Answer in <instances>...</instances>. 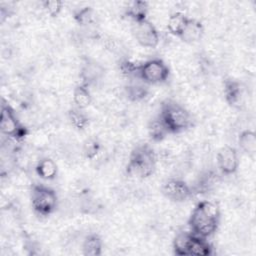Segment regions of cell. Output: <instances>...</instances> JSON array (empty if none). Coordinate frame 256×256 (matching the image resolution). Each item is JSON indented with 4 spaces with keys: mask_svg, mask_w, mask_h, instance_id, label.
Here are the masks:
<instances>
[{
    "mask_svg": "<svg viewBox=\"0 0 256 256\" xmlns=\"http://www.w3.org/2000/svg\"><path fill=\"white\" fill-rule=\"evenodd\" d=\"M219 223V206L217 203L208 200L197 203L188 219V226L191 233L206 239L217 231Z\"/></svg>",
    "mask_w": 256,
    "mask_h": 256,
    "instance_id": "6da1fadb",
    "label": "cell"
},
{
    "mask_svg": "<svg viewBox=\"0 0 256 256\" xmlns=\"http://www.w3.org/2000/svg\"><path fill=\"white\" fill-rule=\"evenodd\" d=\"M156 162V153L149 144L137 145L129 156L126 173L131 177L148 178L154 173Z\"/></svg>",
    "mask_w": 256,
    "mask_h": 256,
    "instance_id": "7a4b0ae2",
    "label": "cell"
},
{
    "mask_svg": "<svg viewBox=\"0 0 256 256\" xmlns=\"http://www.w3.org/2000/svg\"><path fill=\"white\" fill-rule=\"evenodd\" d=\"M170 134L181 133L192 126L191 113L178 102L168 99L165 100L158 115Z\"/></svg>",
    "mask_w": 256,
    "mask_h": 256,
    "instance_id": "3957f363",
    "label": "cell"
},
{
    "mask_svg": "<svg viewBox=\"0 0 256 256\" xmlns=\"http://www.w3.org/2000/svg\"><path fill=\"white\" fill-rule=\"evenodd\" d=\"M170 69L160 58L148 59L137 65L135 79H139L147 85H158L167 81Z\"/></svg>",
    "mask_w": 256,
    "mask_h": 256,
    "instance_id": "277c9868",
    "label": "cell"
},
{
    "mask_svg": "<svg viewBox=\"0 0 256 256\" xmlns=\"http://www.w3.org/2000/svg\"><path fill=\"white\" fill-rule=\"evenodd\" d=\"M30 201L33 210L40 216L52 214L58 206V196L55 190L42 184L31 186Z\"/></svg>",
    "mask_w": 256,
    "mask_h": 256,
    "instance_id": "5b68a950",
    "label": "cell"
},
{
    "mask_svg": "<svg viewBox=\"0 0 256 256\" xmlns=\"http://www.w3.org/2000/svg\"><path fill=\"white\" fill-rule=\"evenodd\" d=\"M0 130L3 135L17 141L24 139L28 134L27 128L19 121L14 109L5 102L1 105Z\"/></svg>",
    "mask_w": 256,
    "mask_h": 256,
    "instance_id": "8992f818",
    "label": "cell"
},
{
    "mask_svg": "<svg viewBox=\"0 0 256 256\" xmlns=\"http://www.w3.org/2000/svg\"><path fill=\"white\" fill-rule=\"evenodd\" d=\"M132 32L136 41L142 47L156 48L159 44V32L148 19L133 23Z\"/></svg>",
    "mask_w": 256,
    "mask_h": 256,
    "instance_id": "52a82bcc",
    "label": "cell"
},
{
    "mask_svg": "<svg viewBox=\"0 0 256 256\" xmlns=\"http://www.w3.org/2000/svg\"><path fill=\"white\" fill-rule=\"evenodd\" d=\"M161 192L165 198L173 202H184L192 195V187L179 178H169L162 184Z\"/></svg>",
    "mask_w": 256,
    "mask_h": 256,
    "instance_id": "ba28073f",
    "label": "cell"
},
{
    "mask_svg": "<svg viewBox=\"0 0 256 256\" xmlns=\"http://www.w3.org/2000/svg\"><path fill=\"white\" fill-rule=\"evenodd\" d=\"M217 167L226 176L233 175L239 168V155L237 149L230 145L223 146L217 153Z\"/></svg>",
    "mask_w": 256,
    "mask_h": 256,
    "instance_id": "9c48e42d",
    "label": "cell"
},
{
    "mask_svg": "<svg viewBox=\"0 0 256 256\" xmlns=\"http://www.w3.org/2000/svg\"><path fill=\"white\" fill-rule=\"evenodd\" d=\"M224 98L228 105L233 108H240L244 104V90L239 81L226 79L223 83Z\"/></svg>",
    "mask_w": 256,
    "mask_h": 256,
    "instance_id": "30bf717a",
    "label": "cell"
},
{
    "mask_svg": "<svg viewBox=\"0 0 256 256\" xmlns=\"http://www.w3.org/2000/svg\"><path fill=\"white\" fill-rule=\"evenodd\" d=\"M104 69L100 64L87 61L80 71V83L87 87H90L92 84L96 83L102 77Z\"/></svg>",
    "mask_w": 256,
    "mask_h": 256,
    "instance_id": "8fae6325",
    "label": "cell"
},
{
    "mask_svg": "<svg viewBox=\"0 0 256 256\" xmlns=\"http://www.w3.org/2000/svg\"><path fill=\"white\" fill-rule=\"evenodd\" d=\"M148 9L149 7L146 1H130L125 7V15L132 21V23L140 22L147 19Z\"/></svg>",
    "mask_w": 256,
    "mask_h": 256,
    "instance_id": "7c38bea8",
    "label": "cell"
},
{
    "mask_svg": "<svg viewBox=\"0 0 256 256\" xmlns=\"http://www.w3.org/2000/svg\"><path fill=\"white\" fill-rule=\"evenodd\" d=\"M35 172L41 179L50 181L56 178L58 174V166L52 158L44 157L37 162Z\"/></svg>",
    "mask_w": 256,
    "mask_h": 256,
    "instance_id": "4fadbf2b",
    "label": "cell"
},
{
    "mask_svg": "<svg viewBox=\"0 0 256 256\" xmlns=\"http://www.w3.org/2000/svg\"><path fill=\"white\" fill-rule=\"evenodd\" d=\"M204 33V27L203 24L194 18H189L187 25L180 36V39H182L186 43H194L199 41Z\"/></svg>",
    "mask_w": 256,
    "mask_h": 256,
    "instance_id": "5bb4252c",
    "label": "cell"
},
{
    "mask_svg": "<svg viewBox=\"0 0 256 256\" xmlns=\"http://www.w3.org/2000/svg\"><path fill=\"white\" fill-rule=\"evenodd\" d=\"M212 252L213 247L208 242V239L196 236L192 233L188 246V256H209Z\"/></svg>",
    "mask_w": 256,
    "mask_h": 256,
    "instance_id": "9a60e30c",
    "label": "cell"
},
{
    "mask_svg": "<svg viewBox=\"0 0 256 256\" xmlns=\"http://www.w3.org/2000/svg\"><path fill=\"white\" fill-rule=\"evenodd\" d=\"M147 133L151 141L162 142L170 133L159 116L152 118L147 125Z\"/></svg>",
    "mask_w": 256,
    "mask_h": 256,
    "instance_id": "2e32d148",
    "label": "cell"
},
{
    "mask_svg": "<svg viewBox=\"0 0 256 256\" xmlns=\"http://www.w3.org/2000/svg\"><path fill=\"white\" fill-rule=\"evenodd\" d=\"M103 241L96 233L88 234L82 243V253L85 256H99L102 254Z\"/></svg>",
    "mask_w": 256,
    "mask_h": 256,
    "instance_id": "e0dca14e",
    "label": "cell"
},
{
    "mask_svg": "<svg viewBox=\"0 0 256 256\" xmlns=\"http://www.w3.org/2000/svg\"><path fill=\"white\" fill-rule=\"evenodd\" d=\"M189 20V17H187L185 14H183L182 12H173L172 14H170V16L168 17L167 20V30L168 32L175 36V37H179L182 35L187 22Z\"/></svg>",
    "mask_w": 256,
    "mask_h": 256,
    "instance_id": "ac0fdd59",
    "label": "cell"
},
{
    "mask_svg": "<svg viewBox=\"0 0 256 256\" xmlns=\"http://www.w3.org/2000/svg\"><path fill=\"white\" fill-rule=\"evenodd\" d=\"M125 93L127 98L132 102L142 101L148 96V85L136 79V82L132 81L125 87Z\"/></svg>",
    "mask_w": 256,
    "mask_h": 256,
    "instance_id": "d6986e66",
    "label": "cell"
},
{
    "mask_svg": "<svg viewBox=\"0 0 256 256\" xmlns=\"http://www.w3.org/2000/svg\"><path fill=\"white\" fill-rule=\"evenodd\" d=\"M72 99L75 107L83 110L88 108L92 103V96H91L89 87L81 83L76 85L75 88L73 89Z\"/></svg>",
    "mask_w": 256,
    "mask_h": 256,
    "instance_id": "ffe728a7",
    "label": "cell"
},
{
    "mask_svg": "<svg viewBox=\"0 0 256 256\" xmlns=\"http://www.w3.org/2000/svg\"><path fill=\"white\" fill-rule=\"evenodd\" d=\"M238 146L247 155L254 156L256 153V134L253 130H243L238 136Z\"/></svg>",
    "mask_w": 256,
    "mask_h": 256,
    "instance_id": "44dd1931",
    "label": "cell"
},
{
    "mask_svg": "<svg viewBox=\"0 0 256 256\" xmlns=\"http://www.w3.org/2000/svg\"><path fill=\"white\" fill-rule=\"evenodd\" d=\"M73 18L75 22L80 26L88 27L96 23V14L91 6H84L74 10Z\"/></svg>",
    "mask_w": 256,
    "mask_h": 256,
    "instance_id": "7402d4cb",
    "label": "cell"
},
{
    "mask_svg": "<svg viewBox=\"0 0 256 256\" xmlns=\"http://www.w3.org/2000/svg\"><path fill=\"white\" fill-rule=\"evenodd\" d=\"M192 237L191 231H181L173 240V252L178 256H188V246Z\"/></svg>",
    "mask_w": 256,
    "mask_h": 256,
    "instance_id": "603a6c76",
    "label": "cell"
},
{
    "mask_svg": "<svg viewBox=\"0 0 256 256\" xmlns=\"http://www.w3.org/2000/svg\"><path fill=\"white\" fill-rule=\"evenodd\" d=\"M70 124L76 130H84L89 125V117L85 113V110L77 107H72L67 114Z\"/></svg>",
    "mask_w": 256,
    "mask_h": 256,
    "instance_id": "cb8c5ba5",
    "label": "cell"
},
{
    "mask_svg": "<svg viewBox=\"0 0 256 256\" xmlns=\"http://www.w3.org/2000/svg\"><path fill=\"white\" fill-rule=\"evenodd\" d=\"M43 9L51 17H57L63 8V2L60 0H45L42 2Z\"/></svg>",
    "mask_w": 256,
    "mask_h": 256,
    "instance_id": "d4e9b609",
    "label": "cell"
},
{
    "mask_svg": "<svg viewBox=\"0 0 256 256\" xmlns=\"http://www.w3.org/2000/svg\"><path fill=\"white\" fill-rule=\"evenodd\" d=\"M101 150V144L96 139H89L85 142L83 147V153L86 158L94 159Z\"/></svg>",
    "mask_w": 256,
    "mask_h": 256,
    "instance_id": "484cf974",
    "label": "cell"
}]
</instances>
